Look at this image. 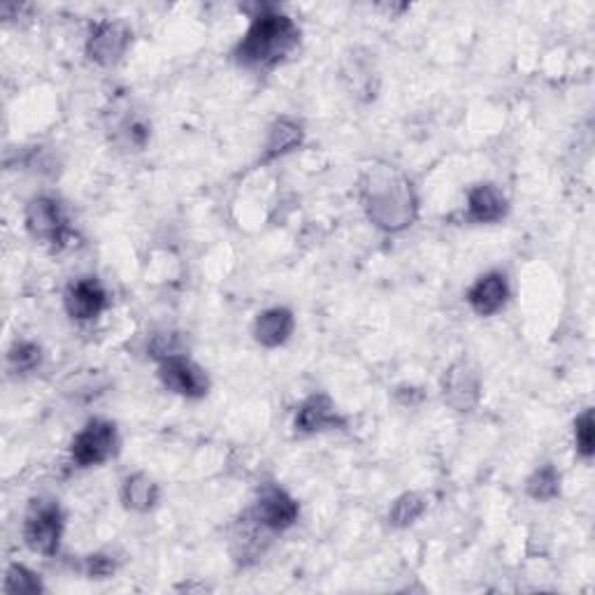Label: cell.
Instances as JSON below:
<instances>
[{
  "label": "cell",
  "mask_w": 595,
  "mask_h": 595,
  "mask_svg": "<svg viewBox=\"0 0 595 595\" xmlns=\"http://www.w3.org/2000/svg\"><path fill=\"white\" fill-rule=\"evenodd\" d=\"M359 194L367 219L384 233L410 229L418 215V198L412 182L393 166L365 168L359 182Z\"/></svg>",
  "instance_id": "cell-1"
},
{
  "label": "cell",
  "mask_w": 595,
  "mask_h": 595,
  "mask_svg": "<svg viewBox=\"0 0 595 595\" xmlns=\"http://www.w3.org/2000/svg\"><path fill=\"white\" fill-rule=\"evenodd\" d=\"M301 38L303 31L293 16L275 8H260L235 45L233 59L242 68L268 70L287 61L301 47Z\"/></svg>",
  "instance_id": "cell-2"
},
{
  "label": "cell",
  "mask_w": 595,
  "mask_h": 595,
  "mask_svg": "<svg viewBox=\"0 0 595 595\" xmlns=\"http://www.w3.org/2000/svg\"><path fill=\"white\" fill-rule=\"evenodd\" d=\"M63 510L57 500H33L24 519L26 547L40 556H57L63 537Z\"/></svg>",
  "instance_id": "cell-3"
},
{
  "label": "cell",
  "mask_w": 595,
  "mask_h": 595,
  "mask_svg": "<svg viewBox=\"0 0 595 595\" xmlns=\"http://www.w3.org/2000/svg\"><path fill=\"white\" fill-rule=\"evenodd\" d=\"M119 451V430L108 418H92L70 445V459L77 467H98L112 461Z\"/></svg>",
  "instance_id": "cell-4"
},
{
  "label": "cell",
  "mask_w": 595,
  "mask_h": 595,
  "mask_svg": "<svg viewBox=\"0 0 595 595\" xmlns=\"http://www.w3.org/2000/svg\"><path fill=\"white\" fill-rule=\"evenodd\" d=\"M24 221L26 231L33 240L49 244V247L54 250H63L70 238H73L63 205L51 196H35L26 205Z\"/></svg>",
  "instance_id": "cell-5"
},
{
  "label": "cell",
  "mask_w": 595,
  "mask_h": 595,
  "mask_svg": "<svg viewBox=\"0 0 595 595\" xmlns=\"http://www.w3.org/2000/svg\"><path fill=\"white\" fill-rule=\"evenodd\" d=\"M298 517H301V505L277 484H268L260 488V494L250 512V519L256 526L270 533H284L293 529L298 523Z\"/></svg>",
  "instance_id": "cell-6"
},
{
  "label": "cell",
  "mask_w": 595,
  "mask_h": 595,
  "mask_svg": "<svg viewBox=\"0 0 595 595\" xmlns=\"http://www.w3.org/2000/svg\"><path fill=\"white\" fill-rule=\"evenodd\" d=\"M133 33L126 22L121 20H102L92 26L89 38H86V57L98 65H117L131 47Z\"/></svg>",
  "instance_id": "cell-7"
},
{
  "label": "cell",
  "mask_w": 595,
  "mask_h": 595,
  "mask_svg": "<svg viewBox=\"0 0 595 595\" xmlns=\"http://www.w3.org/2000/svg\"><path fill=\"white\" fill-rule=\"evenodd\" d=\"M159 379L170 393L186 400H201L209 393L207 373L186 354L159 361Z\"/></svg>",
  "instance_id": "cell-8"
},
{
  "label": "cell",
  "mask_w": 595,
  "mask_h": 595,
  "mask_svg": "<svg viewBox=\"0 0 595 595\" xmlns=\"http://www.w3.org/2000/svg\"><path fill=\"white\" fill-rule=\"evenodd\" d=\"M63 305L70 319L94 321L108 309L110 298L96 277H80L68 284L63 293Z\"/></svg>",
  "instance_id": "cell-9"
},
{
  "label": "cell",
  "mask_w": 595,
  "mask_h": 595,
  "mask_svg": "<svg viewBox=\"0 0 595 595\" xmlns=\"http://www.w3.org/2000/svg\"><path fill=\"white\" fill-rule=\"evenodd\" d=\"M295 433L301 435H314L324 430H336L344 428L347 422L344 416L338 412L336 402L330 400L326 393H312L301 402V408L295 412Z\"/></svg>",
  "instance_id": "cell-10"
},
{
  "label": "cell",
  "mask_w": 595,
  "mask_h": 595,
  "mask_svg": "<svg viewBox=\"0 0 595 595\" xmlns=\"http://www.w3.org/2000/svg\"><path fill=\"white\" fill-rule=\"evenodd\" d=\"M465 301L479 317H494L510 301V282L505 272H486L465 293Z\"/></svg>",
  "instance_id": "cell-11"
},
{
  "label": "cell",
  "mask_w": 595,
  "mask_h": 595,
  "mask_svg": "<svg viewBox=\"0 0 595 595\" xmlns=\"http://www.w3.org/2000/svg\"><path fill=\"white\" fill-rule=\"evenodd\" d=\"M442 396L447 405L459 412H470L479 402V377L467 363H453L442 377Z\"/></svg>",
  "instance_id": "cell-12"
},
{
  "label": "cell",
  "mask_w": 595,
  "mask_h": 595,
  "mask_svg": "<svg viewBox=\"0 0 595 595\" xmlns=\"http://www.w3.org/2000/svg\"><path fill=\"white\" fill-rule=\"evenodd\" d=\"M510 212V201L502 191L491 184L482 182L467 191V219L475 223H498Z\"/></svg>",
  "instance_id": "cell-13"
},
{
  "label": "cell",
  "mask_w": 595,
  "mask_h": 595,
  "mask_svg": "<svg viewBox=\"0 0 595 595\" xmlns=\"http://www.w3.org/2000/svg\"><path fill=\"white\" fill-rule=\"evenodd\" d=\"M293 328H295V317L289 307H270L256 317L254 340L266 349H277L291 340Z\"/></svg>",
  "instance_id": "cell-14"
},
{
  "label": "cell",
  "mask_w": 595,
  "mask_h": 595,
  "mask_svg": "<svg viewBox=\"0 0 595 595\" xmlns=\"http://www.w3.org/2000/svg\"><path fill=\"white\" fill-rule=\"evenodd\" d=\"M303 143H305V129L301 121L291 117H279L268 131V139L264 147V163L282 159V156L295 151Z\"/></svg>",
  "instance_id": "cell-15"
},
{
  "label": "cell",
  "mask_w": 595,
  "mask_h": 595,
  "mask_svg": "<svg viewBox=\"0 0 595 595\" xmlns=\"http://www.w3.org/2000/svg\"><path fill=\"white\" fill-rule=\"evenodd\" d=\"M161 498V488L145 472H135V475H129L124 479V486H121V500H124L126 510L145 514L154 510L156 502Z\"/></svg>",
  "instance_id": "cell-16"
},
{
  "label": "cell",
  "mask_w": 595,
  "mask_h": 595,
  "mask_svg": "<svg viewBox=\"0 0 595 595\" xmlns=\"http://www.w3.org/2000/svg\"><path fill=\"white\" fill-rule=\"evenodd\" d=\"M526 491L533 500H554L561 496V472H558L551 463L539 465L533 475L529 477Z\"/></svg>",
  "instance_id": "cell-17"
},
{
  "label": "cell",
  "mask_w": 595,
  "mask_h": 595,
  "mask_svg": "<svg viewBox=\"0 0 595 595\" xmlns=\"http://www.w3.org/2000/svg\"><path fill=\"white\" fill-rule=\"evenodd\" d=\"M426 498L418 494H402L393 500L389 510V523L396 529H408L412 523L426 512Z\"/></svg>",
  "instance_id": "cell-18"
},
{
  "label": "cell",
  "mask_w": 595,
  "mask_h": 595,
  "mask_svg": "<svg viewBox=\"0 0 595 595\" xmlns=\"http://www.w3.org/2000/svg\"><path fill=\"white\" fill-rule=\"evenodd\" d=\"M42 363V349L35 342H14L10 354H8V365L10 371L16 375H28L33 371H38Z\"/></svg>",
  "instance_id": "cell-19"
},
{
  "label": "cell",
  "mask_w": 595,
  "mask_h": 595,
  "mask_svg": "<svg viewBox=\"0 0 595 595\" xmlns=\"http://www.w3.org/2000/svg\"><path fill=\"white\" fill-rule=\"evenodd\" d=\"M5 593H40L45 591L40 574H35L26 566L12 563L5 574Z\"/></svg>",
  "instance_id": "cell-20"
},
{
  "label": "cell",
  "mask_w": 595,
  "mask_h": 595,
  "mask_svg": "<svg viewBox=\"0 0 595 595\" xmlns=\"http://www.w3.org/2000/svg\"><path fill=\"white\" fill-rule=\"evenodd\" d=\"M574 449L576 457H582L584 461L593 459V410L586 408L580 416L574 418Z\"/></svg>",
  "instance_id": "cell-21"
},
{
  "label": "cell",
  "mask_w": 595,
  "mask_h": 595,
  "mask_svg": "<svg viewBox=\"0 0 595 595\" xmlns=\"http://www.w3.org/2000/svg\"><path fill=\"white\" fill-rule=\"evenodd\" d=\"M149 354L156 361H163L170 356H180L186 354V347L180 332H159V336H154L151 344H149Z\"/></svg>",
  "instance_id": "cell-22"
},
{
  "label": "cell",
  "mask_w": 595,
  "mask_h": 595,
  "mask_svg": "<svg viewBox=\"0 0 595 595\" xmlns=\"http://www.w3.org/2000/svg\"><path fill=\"white\" fill-rule=\"evenodd\" d=\"M86 572L96 576V580H102V576H110L114 572V561L110 556H102V554L89 556L86 558Z\"/></svg>",
  "instance_id": "cell-23"
}]
</instances>
